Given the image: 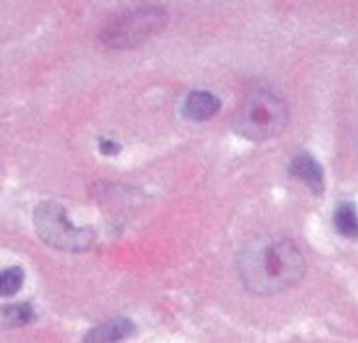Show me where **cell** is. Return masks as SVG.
<instances>
[{
  "mask_svg": "<svg viewBox=\"0 0 358 343\" xmlns=\"http://www.w3.org/2000/svg\"><path fill=\"white\" fill-rule=\"evenodd\" d=\"M237 268L248 291L275 295L302 281L306 262L294 241L285 237H258L241 249Z\"/></svg>",
  "mask_w": 358,
  "mask_h": 343,
  "instance_id": "6da1fadb",
  "label": "cell"
},
{
  "mask_svg": "<svg viewBox=\"0 0 358 343\" xmlns=\"http://www.w3.org/2000/svg\"><path fill=\"white\" fill-rule=\"evenodd\" d=\"M289 122V109L285 101L264 88L252 90L241 101L235 117L233 128L239 136L264 143L271 138H277Z\"/></svg>",
  "mask_w": 358,
  "mask_h": 343,
  "instance_id": "7a4b0ae2",
  "label": "cell"
},
{
  "mask_svg": "<svg viewBox=\"0 0 358 343\" xmlns=\"http://www.w3.org/2000/svg\"><path fill=\"white\" fill-rule=\"evenodd\" d=\"M34 228L46 245L61 249V251L80 254V251H86L94 243V231L90 226L71 224L65 207L52 201L40 203L36 207Z\"/></svg>",
  "mask_w": 358,
  "mask_h": 343,
  "instance_id": "3957f363",
  "label": "cell"
},
{
  "mask_svg": "<svg viewBox=\"0 0 358 343\" xmlns=\"http://www.w3.org/2000/svg\"><path fill=\"white\" fill-rule=\"evenodd\" d=\"M166 19V10L159 6H141L126 10L107 23V27L101 31V42L109 48L134 46L159 31Z\"/></svg>",
  "mask_w": 358,
  "mask_h": 343,
  "instance_id": "277c9868",
  "label": "cell"
},
{
  "mask_svg": "<svg viewBox=\"0 0 358 343\" xmlns=\"http://www.w3.org/2000/svg\"><path fill=\"white\" fill-rule=\"evenodd\" d=\"M289 174L315 193H321L325 189L323 168L310 153H298L289 163Z\"/></svg>",
  "mask_w": 358,
  "mask_h": 343,
  "instance_id": "5b68a950",
  "label": "cell"
},
{
  "mask_svg": "<svg viewBox=\"0 0 358 343\" xmlns=\"http://www.w3.org/2000/svg\"><path fill=\"white\" fill-rule=\"evenodd\" d=\"M134 333H136V327L132 321L111 319V321H105V323L96 325L94 329H90L84 335V343H120L126 342Z\"/></svg>",
  "mask_w": 358,
  "mask_h": 343,
  "instance_id": "8992f818",
  "label": "cell"
},
{
  "mask_svg": "<svg viewBox=\"0 0 358 343\" xmlns=\"http://www.w3.org/2000/svg\"><path fill=\"white\" fill-rule=\"evenodd\" d=\"M220 109V98L208 90H193L182 103V115L191 122H206Z\"/></svg>",
  "mask_w": 358,
  "mask_h": 343,
  "instance_id": "52a82bcc",
  "label": "cell"
},
{
  "mask_svg": "<svg viewBox=\"0 0 358 343\" xmlns=\"http://www.w3.org/2000/svg\"><path fill=\"white\" fill-rule=\"evenodd\" d=\"M334 224L342 237L358 239V210L355 207V203H350V201L340 203L334 214Z\"/></svg>",
  "mask_w": 358,
  "mask_h": 343,
  "instance_id": "ba28073f",
  "label": "cell"
},
{
  "mask_svg": "<svg viewBox=\"0 0 358 343\" xmlns=\"http://www.w3.org/2000/svg\"><path fill=\"white\" fill-rule=\"evenodd\" d=\"M23 268L21 266H10V268H2L0 270V298H10L15 295L21 285H23Z\"/></svg>",
  "mask_w": 358,
  "mask_h": 343,
  "instance_id": "9c48e42d",
  "label": "cell"
},
{
  "mask_svg": "<svg viewBox=\"0 0 358 343\" xmlns=\"http://www.w3.org/2000/svg\"><path fill=\"white\" fill-rule=\"evenodd\" d=\"M2 319H4V323L6 325H17V327H21V325H27V323H31L34 319H36V314H34V310H31V306L29 304H8L4 310H2Z\"/></svg>",
  "mask_w": 358,
  "mask_h": 343,
  "instance_id": "30bf717a",
  "label": "cell"
},
{
  "mask_svg": "<svg viewBox=\"0 0 358 343\" xmlns=\"http://www.w3.org/2000/svg\"><path fill=\"white\" fill-rule=\"evenodd\" d=\"M99 151H101V155H105V157H113V155H117V153L122 151V147H120L117 143H113V140L101 136V138H99Z\"/></svg>",
  "mask_w": 358,
  "mask_h": 343,
  "instance_id": "8fae6325",
  "label": "cell"
}]
</instances>
